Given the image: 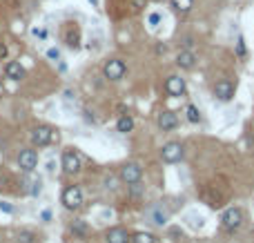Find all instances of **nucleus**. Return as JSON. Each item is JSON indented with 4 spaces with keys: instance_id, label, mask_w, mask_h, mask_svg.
<instances>
[{
    "instance_id": "nucleus-28",
    "label": "nucleus",
    "mask_w": 254,
    "mask_h": 243,
    "mask_svg": "<svg viewBox=\"0 0 254 243\" xmlns=\"http://www.w3.org/2000/svg\"><path fill=\"white\" fill-rule=\"evenodd\" d=\"M34 36H36V38H45V36H47V32H45V29H34Z\"/></svg>"
},
{
    "instance_id": "nucleus-7",
    "label": "nucleus",
    "mask_w": 254,
    "mask_h": 243,
    "mask_svg": "<svg viewBox=\"0 0 254 243\" xmlns=\"http://www.w3.org/2000/svg\"><path fill=\"white\" fill-rule=\"evenodd\" d=\"M52 141H54L52 127H47V125L34 127V132H32V145H36V148H47Z\"/></svg>"
},
{
    "instance_id": "nucleus-8",
    "label": "nucleus",
    "mask_w": 254,
    "mask_h": 243,
    "mask_svg": "<svg viewBox=\"0 0 254 243\" xmlns=\"http://www.w3.org/2000/svg\"><path fill=\"white\" fill-rule=\"evenodd\" d=\"M121 179L125 181L127 185H136V183H141V179H143V168L138 163H127V165H123V169H121Z\"/></svg>"
},
{
    "instance_id": "nucleus-14",
    "label": "nucleus",
    "mask_w": 254,
    "mask_h": 243,
    "mask_svg": "<svg viewBox=\"0 0 254 243\" xmlns=\"http://www.w3.org/2000/svg\"><path fill=\"white\" fill-rule=\"evenodd\" d=\"M107 243H129V234L125 227H111L105 237Z\"/></svg>"
},
{
    "instance_id": "nucleus-6",
    "label": "nucleus",
    "mask_w": 254,
    "mask_h": 243,
    "mask_svg": "<svg viewBox=\"0 0 254 243\" xmlns=\"http://www.w3.org/2000/svg\"><path fill=\"white\" fill-rule=\"evenodd\" d=\"M165 92H167V96H172V98L185 96L187 94L185 78H181V76H169V78L165 80Z\"/></svg>"
},
{
    "instance_id": "nucleus-23",
    "label": "nucleus",
    "mask_w": 254,
    "mask_h": 243,
    "mask_svg": "<svg viewBox=\"0 0 254 243\" xmlns=\"http://www.w3.org/2000/svg\"><path fill=\"white\" fill-rule=\"evenodd\" d=\"M147 20H149V25H152V27H159V22L163 20V18H161V14H156V11H154V14H149Z\"/></svg>"
},
{
    "instance_id": "nucleus-2",
    "label": "nucleus",
    "mask_w": 254,
    "mask_h": 243,
    "mask_svg": "<svg viewBox=\"0 0 254 243\" xmlns=\"http://www.w3.org/2000/svg\"><path fill=\"white\" fill-rule=\"evenodd\" d=\"M125 74H127V65H125V60H121V58L107 60L105 67H103V76H105L107 80H114V83L121 80Z\"/></svg>"
},
{
    "instance_id": "nucleus-24",
    "label": "nucleus",
    "mask_w": 254,
    "mask_h": 243,
    "mask_svg": "<svg viewBox=\"0 0 254 243\" xmlns=\"http://www.w3.org/2000/svg\"><path fill=\"white\" fill-rule=\"evenodd\" d=\"M47 58H49V60H60V52H58L56 47L47 49Z\"/></svg>"
},
{
    "instance_id": "nucleus-4",
    "label": "nucleus",
    "mask_w": 254,
    "mask_h": 243,
    "mask_svg": "<svg viewBox=\"0 0 254 243\" xmlns=\"http://www.w3.org/2000/svg\"><path fill=\"white\" fill-rule=\"evenodd\" d=\"M63 169L67 174H78L83 169V161H80V154L76 150H65L63 154Z\"/></svg>"
},
{
    "instance_id": "nucleus-22",
    "label": "nucleus",
    "mask_w": 254,
    "mask_h": 243,
    "mask_svg": "<svg viewBox=\"0 0 254 243\" xmlns=\"http://www.w3.org/2000/svg\"><path fill=\"white\" fill-rule=\"evenodd\" d=\"M154 223L156 225H165L167 223V214H161L159 210H154Z\"/></svg>"
},
{
    "instance_id": "nucleus-13",
    "label": "nucleus",
    "mask_w": 254,
    "mask_h": 243,
    "mask_svg": "<svg viewBox=\"0 0 254 243\" xmlns=\"http://www.w3.org/2000/svg\"><path fill=\"white\" fill-rule=\"evenodd\" d=\"M5 74H7V78H11V80H22L25 78V67H22L20 63H16V60H9V63L5 65Z\"/></svg>"
},
{
    "instance_id": "nucleus-27",
    "label": "nucleus",
    "mask_w": 254,
    "mask_h": 243,
    "mask_svg": "<svg viewBox=\"0 0 254 243\" xmlns=\"http://www.w3.org/2000/svg\"><path fill=\"white\" fill-rule=\"evenodd\" d=\"M9 56V47H7L5 42H0V60H5Z\"/></svg>"
},
{
    "instance_id": "nucleus-20",
    "label": "nucleus",
    "mask_w": 254,
    "mask_h": 243,
    "mask_svg": "<svg viewBox=\"0 0 254 243\" xmlns=\"http://www.w3.org/2000/svg\"><path fill=\"white\" fill-rule=\"evenodd\" d=\"M72 230H74L76 234H85V232H87V225H85V221H80V219H78V221H74Z\"/></svg>"
},
{
    "instance_id": "nucleus-3",
    "label": "nucleus",
    "mask_w": 254,
    "mask_h": 243,
    "mask_svg": "<svg viewBox=\"0 0 254 243\" xmlns=\"http://www.w3.org/2000/svg\"><path fill=\"white\" fill-rule=\"evenodd\" d=\"M241 223H243V212H241V207H228V210L223 212L221 225L225 227L228 232L238 230V227H241Z\"/></svg>"
},
{
    "instance_id": "nucleus-18",
    "label": "nucleus",
    "mask_w": 254,
    "mask_h": 243,
    "mask_svg": "<svg viewBox=\"0 0 254 243\" xmlns=\"http://www.w3.org/2000/svg\"><path fill=\"white\" fill-rule=\"evenodd\" d=\"M129 243H156V237L152 232H136L129 237Z\"/></svg>"
},
{
    "instance_id": "nucleus-15",
    "label": "nucleus",
    "mask_w": 254,
    "mask_h": 243,
    "mask_svg": "<svg viewBox=\"0 0 254 243\" xmlns=\"http://www.w3.org/2000/svg\"><path fill=\"white\" fill-rule=\"evenodd\" d=\"M65 42H67V47H72V49L80 47V32L76 27H69L67 32H65Z\"/></svg>"
},
{
    "instance_id": "nucleus-10",
    "label": "nucleus",
    "mask_w": 254,
    "mask_h": 243,
    "mask_svg": "<svg viewBox=\"0 0 254 243\" xmlns=\"http://www.w3.org/2000/svg\"><path fill=\"white\" fill-rule=\"evenodd\" d=\"M18 165H20L22 172H34L38 168V154L34 150H22L18 154Z\"/></svg>"
},
{
    "instance_id": "nucleus-31",
    "label": "nucleus",
    "mask_w": 254,
    "mask_h": 243,
    "mask_svg": "<svg viewBox=\"0 0 254 243\" xmlns=\"http://www.w3.org/2000/svg\"><path fill=\"white\" fill-rule=\"evenodd\" d=\"M149 2H165V0H149Z\"/></svg>"
},
{
    "instance_id": "nucleus-16",
    "label": "nucleus",
    "mask_w": 254,
    "mask_h": 243,
    "mask_svg": "<svg viewBox=\"0 0 254 243\" xmlns=\"http://www.w3.org/2000/svg\"><path fill=\"white\" fill-rule=\"evenodd\" d=\"M116 130H118L121 134L132 132V130H134V118L129 116V114H123V116L116 121Z\"/></svg>"
},
{
    "instance_id": "nucleus-25",
    "label": "nucleus",
    "mask_w": 254,
    "mask_h": 243,
    "mask_svg": "<svg viewBox=\"0 0 254 243\" xmlns=\"http://www.w3.org/2000/svg\"><path fill=\"white\" fill-rule=\"evenodd\" d=\"M236 52H238L241 58L245 56V42H243V38H241V36H238V40H236Z\"/></svg>"
},
{
    "instance_id": "nucleus-5",
    "label": "nucleus",
    "mask_w": 254,
    "mask_h": 243,
    "mask_svg": "<svg viewBox=\"0 0 254 243\" xmlns=\"http://www.w3.org/2000/svg\"><path fill=\"white\" fill-rule=\"evenodd\" d=\"M161 156H163L165 163H179L181 159H183V145L176 141H169L163 145V150H161Z\"/></svg>"
},
{
    "instance_id": "nucleus-9",
    "label": "nucleus",
    "mask_w": 254,
    "mask_h": 243,
    "mask_svg": "<svg viewBox=\"0 0 254 243\" xmlns=\"http://www.w3.org/2000/svg\"><path fill=\"white\" fill-rule=\"evenodd\" d=\"M234 92H236V85H234L232 80H228V78L218 80V83L214 85V96H217L218 101H223V103L232 101V98H234Z\"/></svg>"
},
{
    "instance_id": "nucleus-1",
    "label": "nucleus",
    "mask_w": 254,
    "mask_h": 243,
    "mask_svg": "<svg viewBox=\"0 0 254 243\" xmlns=\"http://www.w3.org/2000/svg\"><path fill=\"white\" fill-rule=\"evenodd\" d=\"M60 201H63V206L67 210H80L83 207V190H80L78 185H67L63 190Z\"/></svg>"
},
{
    "instance_id": "nucleus-29",
    "label": "nucleus",
    "mask_w": 254,
    "mask_h": 243,
    "mask_svg": "<svg viewBox=\"0 0 254 243\" xmlns=\"http://www.w3.org/2000/svg\"><path fill=\"white\" fill-rule=\"evenodd\" d=\"M0 210H5V212H11V206H9V203H0Z\"/></svg>"
},
{
    "instance_id": "nucleus-30",
    "label": "nucleus",
    "mask_w": 254,
    "mask_h": 243,
    "mask_svg": "<svg viewBox=\"0 0 254 243\" xmlns=\"http://www.w3.org/2000/svg\"><path fill=\"white\" fill-rule=\"evenodd\" d=\"M91 2V7H98V0H90Z\"/></svg>"
},
{
    "instance_id": "nucleus-19",
    "label": "nucleus",
    "mask_w": 254,
    "mask_h": 243,
    "mask_svg": "<svg viewBox=\"0 0 254 243\" xmlns=\"http://www.w3.org/2000/svg\"><path fill=\"white\" fill-rule=\"evenodd\" d=\"M185 116L190 123H199L201 121V112H199V107L196 105H187L185 107Z\"/></svg>"
},
{
    "instance_id": "nucleus-17",
    "label": "nucleus",
    "mask_w": 254,
    "mask_h": 243,
    "mask_svg": "<svg viewBox=\"0 0 254 243\" xmlns=\"http://www.w3.org/2000/svg\"><path fill=\"white\" fill-rule=\"evenodd\" d=\"M172 2V7H174L179 14H187V11H192V7H194V0H169Z\"/></svg>"
},
{
    "instance_id": "nucleus-21",
    "label": "nucleus",
    "mask_w": 254,
    "mask_h": 243,
    "mask_svg": "<svg viewBox=\"0 0 254 243\" xmlns=\"http://www.w3.org/2000/svg\"><path fill=\"white\" fill-rule=\"evenodd\" d=\"M147 2H149V0H129V5H132L134 11H143Z\"/></svg>"
},
{
    "instance_id": "nucleus-11",
    "label": "nucleus",
    "mask_w": 254,
    "mask_h": 243,
    "mask_svg": "<svg viewBox=\"0 0 254 243\" xmlns=\"http://www.w3.org/2000/svg\"><path fill=\"white\" fill-rule=\"evenodd\" d=\"M179 125V116H176L174 112H161L159 114V127L163 132H169V130H174Z\"/></svg>"
},
{
    "instance_id": "nucleus-26",
    "label": "nucleus",
    "mask_w": 254,
    "mask_h": 243,
    "mask_svg": "<svg viewBox=\"0 0 254 243\" xmlns=\"http://www.w3.org/2000/svg\"><path fill=\"white\" fill-rule=\"evenodd\" d=\"M18 239H20V243H34V239L36 237H34L32 232H20V237Z\"/></svg>"
},
{
    "instance_id": "nucleus-12",
    "label": "nucleus",
    "mask_w": 254,
    "mask_h": 243,
    "mask_svg": "<svg viewBox=\"0 0 254 243\" xmlns=\"http://www.w3.org/2000/svg\"><path fill=\"white\" fill-rule=\"evenodd\" d=\"M176 65H179L181 69H192L196 65V54L190 52V49L179 52V56H176Z\"/></svg>"
}]
</instances>
